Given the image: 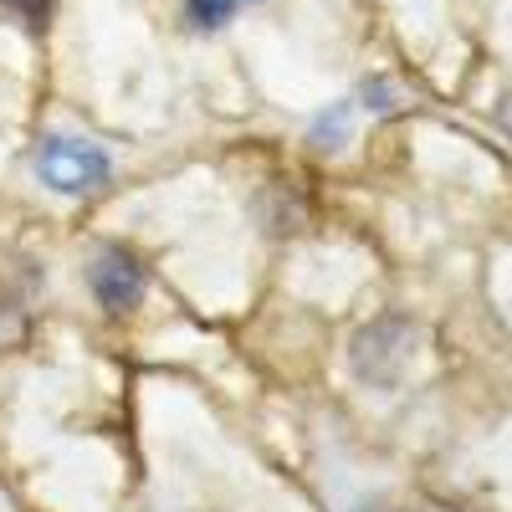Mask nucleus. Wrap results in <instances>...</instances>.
<instances>
[{
	"label": "nucleus",
	"mask_w": 512,
	"mask_h": 512,
	"mask_svg": "<svg viewBox=\"0 0 512 512\" xmlns=\"http://www.w3.org/2000/svg\"><path fill=\"white\" fill-rule=\"evenodd\" d=\"M108 154L98 149V144H88V139H41V149H36V180L47 185V190H57V195H88V190H98L103 180H108Z\"/></svg>",
	"instance_id": "nucleus-1"
},
{
	"label": "nucleus",
	"mask_w": 512,
	"mask_h": 512,
	"mask_svg": "<svg viewBox=\"0 0 512 512\" xmlns=\"http://www.w3.org/2000/svg\"><path fill=\"white\" fill-rule=\"evenodd\" d=\"M410 344H415V328H410L405 318H379V323H369V328L354 338V349H349L354 374L369 379V384H395L400 369H405V359H410Z\"/></svg>",
	"instance_id": "nucleus-2"
},
{
	"label": "nucleus",
	"mask_w": 512,
	"mask_h": 512,
	"mask_svg": "<svg viewBox=\"0 0 512 512\" xmlns=\"http://www.w3.org/2000/svg\"><path fill=\"white\" fill-rule=\"evenodd\" d=\"M144 287H149V282H144V267H139L128 251H103V256H98V267H93V297H98L108 313L139 308Z\"/></svg>",
	"instance_id": "nucleus-3"
},
{
	"label": "nucleus",
	"mask_w": 512,
	"mask_h": 512,
	"mask_svg": "<svg viewBox=\"0 0 512 512\" xmlns=\"http://www.w3.org/2000/svg\"><path fill=\"white\" fill-rule=\"evenodd\" d=\"M344 134H349V103L333 108V113H323V118L313 123V139H318L323 149H333V139H344Z\"/></svg>",
	"instance_id": "nucleus-4"
},
{
	"label": "nucleus",
	"mask_w": 512,
	"mask_h": 512,
	"mask_svg": "<svg viewBox=\"0 0 512 512\" xmlns=\"http://www.w3.org/2000/svg\"><path fill=\"white\" fill-rule=\"evenodd\" d=\"M185 11H190V21H195V26H221V21L236 11V0H190Z\"/></svg>",
	"instance_id": "nucleus-5"
},
{
	"label": "nucleus",
	"mask_w": 512,
	"mask_h": 512,
	"mask_svg": "<svg viewBox=\"0 0 512 512\" xmlns=\"http://www.w3.org/2000/svg\"><path fill=\"white\" fill-rule=\"evenodd\" d=\"M0 6L16 11L31 31H41V26H47V16H52V0H0Z\"/></svg>",
	"instance_id": "nucleus-6"
}]
</instances>
